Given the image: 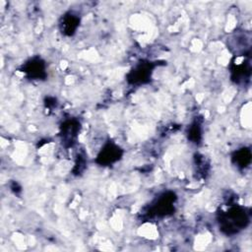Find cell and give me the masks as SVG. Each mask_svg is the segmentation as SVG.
Listing matches in <instances>:
<instances>
[{"label": "cell", "instance_id": "1", "mask_svg": "<svg viewBox=\"0 0 252 252\" xmlns=\"http://www.w3.org/2000/svg\"><path fill=\"white\" fill-rule=\"evenodd\" d=\"M220 227L226 234L237 233L249 223V216L245 209L239 206H232L226 212L220 214Z\"/></svg>", "mask_w": 252, "mask_h": 252}, {"label": "cell", "instance_id": "2", "mask_svg": "<svg viewBox=\"0 0 252 252\" xmlns=\"http://www.w3.org/2000/svg\"><path fill=\"white\" fill-rule=\"evenodd\" d=\"M122 155V150L115 143L108 141L106 144H104V146L98 153L96 157V162L103 166L110 165L118 161L121 158Z\"/></svg>", "mask_w": 252, "mask_h": 252}, {"label": "cell", "instance_id": "3", "mask_svg": "<svg viewBox=\"0 0 252 252\" xmlns=\"http://www.w3.org/2000/svg\"><path fill=\"white\" fill-rule=\"evenodd\" d=\"M152 63L143 62L134 67L128 74V81L131 84H144L149 81L152 75Z\"/></svg>", "mask_w": 252, "mask_h": 252}, {"label": "cell", "instance_id": "4", "mask_svg": "<svg viewBox=\"0 0 252 252\" xmlns=\"http://www.w3.org/2000/svg\"><path fill=\"white\" fill-rule=\"evenodd\" d=\"M80 130V123L75 119L65 121L61 126L62 143L67 147H72L76 143L78 132Z\"/></svg>", "mask_w": 252, "mask_h": 252}, {"label": "cell", "instance_id": "5", "mask_svg": "<svg viewBox=\"0 0 252 252\" xmlns=\"http://www.w3.org/2000/svg\"><path fill=\"white\" fill-rule=\"evenodd\" d=\"M175 196L172 193H164L160 196L152 207L153 213L156 216H166L173 210Z\"/></svg>", "mask_w": 252, "mask_h": 252}, {"label": "cell", "instance_id": "6", "mask_svg": "<svg viewBox=\"0 0 252 252\" xmlns=\"http://www.w3.org/2000/svg\"><path fill=\"white\" fill-rule=\"evenodd\" d=\"M30 78L39 80L45 77V64L40 58H32L24 66V71Z\"/></svg>", "mask_w": 252, "mask_h": 252}, {"label": "cell", "instance_id": "7", "mask_svg": "<svg viewBox=\"0 0 252 252\" xmlns=\"http://www.w3.org/2000/svg\"><path fill=\"white\" fill-rule=\"evenodd\" d=\"M80 24V18L78 15L69 12L65 14L62 18V22L60 24L61 26V31L67 35H73L79 27Z\"/></svg>", "mask_w": 252, "mask_h": 252}, {"label": "cell", "instance_id": "8", "mask_svg": "<svg viewBox=\"0 0 252 252\" xmlns=\"http://www.w3.org/2000/svg\"><path fill=\"white\" fill-rule=\"evenodd\" d=\"M232 162L239 168H246L251 162V152L248 148L237 150L232 155Z\"/></svg>", "mask_w": 252, "mask_h": 252}, {"label": "cell", "instance_id": "9", "mask_svg": "<svg viewBox=\"0 0 252 252\" xmlns=\"http://www.w3.org/2000/svg\"><path fill=\"white\" fill-rule=\"evenodd\" d=\"M188 137L194 143H199V141L201 139V128H200L199 123L195 122L193 125H191V127L189 129Z\"/></svg>", "mask_w": 252, "mask_h": 252}]
</instances>
